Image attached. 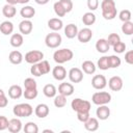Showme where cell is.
Here are the masks:
<instances>
[{
    "label": "cell",
    "mask_w": 133,
    "mask_h": 133,
    "mask_svg": "<svg viewBox=\"0 0 133 133\" xmlns=\"http://www.w3.org/2000/svg\"><path fill=\"white\" fill-rule=\"evenodd\" d=\"M89 111H85V112H77V118L79 122L84 123L89 118Z\"/></svg>",
    "instance_id": "ee69618b"
},
{
    "label": "cell",
    "mask_w": 133,
    "mask_h": 133,
    "mask_svg": "<svg viewBox=\"0 0 133 133\" xmlns=\"http://www.w3.org/2000/svg\"><path fill=\"white\" fill-rule=\"evenodd\" d=\"M33 29V24L30 20L28 19H24L23 21L20 22L19 24V30L21 32V34H24V35H28L31 33Z\"/></svg>",
    "instance_id": "7c38bea8"
},
{
    "label": "cell",
    "mask_w": 133,
    "mask_h": 133,
    "mask_svg": "<svg viewBox=\"0 0 133 133\" xmlns=\"http://www.w3.org/2000/svg\"><path fill=\"white\" fill-rule=\"evenodd\" d=\"M52 75H53V78L55 80L62 81L66 77V70L63 66H61L60 64H58V65L54 66V69L52 70Z\"/></svg>",
    "instance_id": "5bb4252c"
},
{
    "label": "cell",
    "mask_w": 133,
    "mask_h": 133,
    "mask_svg": "<svg viewBox=\"0 0 133 133\" xmlns=\"http://www.w3.org/2000/svg\"><path fill=\"white\" fill-rule=\"evenodd\" d=\"M25 133H37L38 132V127L35 123L33 122H28L25 124L24 128H23Z\"/></svg>",
    "instance_id": "e575fe53"
},
{
    "label": "cell",
    "mask_w": 133,
    "mask_h": 133,
    "mask_svg": "<svg viewBox=\"0 0 133 133\" xmlns=\"http://www.w3.org/2000/svg\"><path fill=\"white\" fill-rule=\"evenodd\" d=\"M53 8H54V12H55L56 16H58V17H64L65 14H66V11H65L64 8L62 7V5L59 3V1H57V2L54 3Z\"/></svg>",
    "instance_id": "74e56055"
},
{
    "label": "cell",
    "mask_w": 133,
    "mask_h": 133,
    "mask_svg": "<svg viewBox=\"0 0 133 133\" xmlns=\"http://www.w3.org/2000/svg\"><path fill=\"white\" fill-rule=\"evenodd\" d=\"M82 22L86 26H90L96 22V15L92 11H87L82 16Z\"/></svg>",
    "instance_id": "f1b7e54d"
},
{
    "label": "cell",
    "mask_w": 133,
    "mask_h": 133,
    "mask_svg": "<svg viewBox=\"0 0 133 133\" xmlns=\"http://www.w3.org/2000/svg\"><path fill=\"white\" fill-rule=\"evenodd\" d=\"M7 105H8V100H7L6 96L4 95V96L0 97V108H4Z\"/></svg>",
    "instance_id": "681fc988"
},
{
    "label": "cell",
    "mask_w": 133,
    "mask_h": 133,
    "mask_svg": "<svg viewBox=\"0 0 133 133\" xmlns=\"http://www.w3.org/2000/svg\"><path fill=\"white\" fill-rule=\"evenodd\" d=\"M8 126V119L6 116L4 115H0V131H3L5 129H7Z\"/></svg>",
    "instance_id": "7dc6e473"
},
{
    "label": "cell",
    "mask_w": 133,
    "mask_h": 133,
    "mask_svg": "<svg viewBox=\"0 0 133 133\" xmlns=\"http://www.w3.org/2000/svg\"><path fill=\"white\" fill-rule=\"evenodd\" d=\"M113 47V51L115 52V53H118V54H121V53H124L125 52V50H126V44L124 43V42H118V43H116L114 46H112Z\"/></svg>",
    "instance_id": "60d3db41"
},
{
    "label": "cell",
    "mask_w": 133,
    "mask_h": 133,
    "mask_svg": "<svg viewBox=\"0 0 133 133\" xmlns=\"http://www.w3.org/2000/svg\"><path fill=\"white\" fill-rule=\"evenodd\" d=\"M24 86L25 88H36L37 87V84H36V81L33 79V78H26L24 80Z\"/></svg>",
    "instance_id": "7bdbcfd3"
},
{
    "label": "cell",
    "mask_w": 133,
    "mask_h": 133,
    "mask_svg": "<svg viewBox=\"0 0 133 133\" xmlns=\"http://www.w3.org/2000/svg\"><path fill=\"white\" fill-rule=\"evenodd\" d=\"M74 90H75L74 85L72 83H69V82H62L58 86V92L60 95L65 96V97L72 96L74 94Z\"/></svg>",
    "instance_id": "4fadbf2b"
},
{
    "label": "cell",
    "mask_w": 133,
    "mask_h": 133,
    "mask_svg": "<svg viewBox=\"0 0 133 133\" xmlns=\"http://www.w3.org/2000/svg\"><path fill=\"white\" fill-rule=\"evenodd\" d=\"M97 66L100 69V70H103V71H106L109 69V65H108V56H102L98 62H97Z\"/></svg>",
    "instance_id": "8d00e7d4"
},
{
    "label": "cell",
    "mask_w": 133,
    "mask_h": 133,
    "mask_svg": "<svg viewBox=\"0 0 133 133\" xmlns=\"http://www.w3.org/2000/svg\"><path fill=\"white\" fill-rule=\"evenodd\" d=\"M30 73H31L33 76H35V77H41V76H43L42 73H41V70H39L37 63H33V64H32V66L30 68Z\"/></svg>",
    "instance_id": "f6af8a7d"
},
{
    "label": "cell",
    "mask_w": 133,
    "mask_h": 133,
    "mask_svg": "<svg viewBox=\"0 0 133 133\" xmlns=\"http://www.w3.org/2000/svg\"><path fill=\"white\" fill-rule=\"evenodd\" d=\"M7 129L10 133H19L22 130V122L19 118H11L8 121Z\"/></svg>",
    "instance_id": "e0dca14e"
},
{
    "label": "cell",
    "mask_w": 133,
    "mask_h": 133,
    "mask_svg": "<svg viewBox=\"0 0 133 133\" xmlns=\"http://www.w3.org/2000/svg\"><path fill=\"white\" fill-rule=\"evenodd\" d=\"M74 56V53L71 49H68V48H63V49H59V50H56L53 54V59L56 63L58 64H62L64 62H68L70 61Z\"/></svg>",
    "instance_id": "7a4b0ae2"
},
{
    "label": "cell",
    "mask_w": 133,
    "mask_h": 133,
    "mask_svg": "<svg viewBox=\"0 0 133 133\" xmlns=\"http://www.w3.org/2000/svg\"><path fill=\"white\" fill-rule=\"evenodd\" d=\"M2 14L5 18L7 19H10V18H14L17 14V9L15 7V5H11V4H5L2 8Z\"/></svg>",
    "instance_id": "484cf974"
},
{
    "label": "cell",
    "mask_w": 133,
    "mask_h": 133,
    "mask_svg": "<svg viewBox=\"0 0 133 133\" xmlns=\"http://www.w3.org/2000/svg\"><path fill=\"white\" fill-rule=\"evenodd\" d=\"M12 112L18 117H28L33 113V108L28 103H20L14 106Z\"/></svg>",
    "instance_id": "3957f363"
},
{
    "label": "cell",
    "mask_w": 133,
    "mask_h": 133,
    "mask_svg": "<svg viewBox=\"0 0 133 133\" xmlns=\"http://www.w3.org/2000/svg\"><path fill=\"white\" fill-rule=\"evenodd\" d=\"M7 4H11V5H16L18 4V0H5Z\"/></svg>",
    "instance_id": "816d5d0a"
},
{
    "label": "cell",
    "mask_w": 133,
    "mask_h": 133,
    "mask_svg": "<svg viewBox=\"0 0 133 133\" xmlns=\"http://www.w3.org/2000/svg\"><path fill=\"white\" fill-rule=\"evenodd\" d=\"M91 85L95 89H104L107 85V79L104 75H95L91 79Z\"/></svg>",
    "instance_id": "9c48e42d"
},
{
    "label": "cell",
    "mask_w": 133,
    "mask_h": 133,
    "mask_svg": "<svg viewBox=\"0 0 133 133\" xmlns=\"http://www.w3.org/2000/svg\"><path fill=\"white\" fill-rule=\"evenodd\" d=\"M83 124H84V128L89 132H95L99 129V121L96 117L89 116V118L86 122H84Z\"/></svg>",
    "instance_id": "d6986e66"
},
{
    "label": "cell",
    "mask_w": 133,
    "mask_h": 133,
    "mask_svg": "<svg viewBox=\"0 0 133 133\" xmlns=\"http://www.w3.org/2000/svg\"><path fill=\"white\" fill-rule=\"evenodd\" d=\"M43 132H44V133H46V132H50V133H53V131H52V130H50V129H46V130H44Z\"/></svg>",
    "instance_id": "db71d44e"
},
{
    "label": "cell",
    "mask_w": 133,
    "mask_h": 133,
    "mask_svg": "<svg viewBox=\"0 0 133 133\" xmlns=\"http://www.w3.org/2000/svg\"><path fill=\"white\" fill-rule=\"evenodd\" d=\"M43 92H44V95H45L47 98H54V97L56 96L57 90H56V87H55L53 84L49 83V84H46V85L44 86Z\"/></svg>",
    "instance_id": "f546056e"
},
{
    "label": "cell",
    "mask_w": 133,
    "mask_h": 133,
    "mask_svg": "<svg viewBox=\"0 0 133 133\" xmlns=\"http://www.w3.org/2000/svg\"><path fill=\"white\" fill-rule=\"evenodd\" d=\"M43 58H44V53L38 50H31L25 54V61L30 64L37 63L41 60H43Z\"/></svg>",
    "instance_id": "52a82bcc"
},
{
    "label": "cell",
    "mask_w": 133,
    "mask_h": 133,
    "mask_svg": "<svg viewBox=\"0 0 133 133\" xmlns=\"http://www.w3.org/2000/svg\"><path fill=\"white\" fill-rule=\"evenodd\" d=\"M125 61L128 64H133V51L132 50L125 53Z\"/></svg>",
    "instance_id": "c3c4849f"
},
{
    "label": "cell",
    "mask_w": 133,
    "mask_h": 133,
    "mask_svg": "<svg viewBox=\"0 0 133 133\" xmlns=\"http://www.w3.org/2000/svg\"><path fill=\"white\" fill-rule=\"evenodd\" d=\"M38 91L37 88H25V90L23 91V96L25 99L27 100H33L37 97Z\"/></svg>",
    "instance_id": "1f68e13d"
},
{
    "label": "cell",
    "mask_w": 133,
    "mask_h": 133,
    "mask_svg": "<svg viewBox=\"0 0 133 133\" xmlns=\"http://www.w3.org/2000/svg\"><path fill=\"white\" fill-rule=\"evenodd\" d=\"M122 63V60L118 56L116 55H110L108 56V65H109V69H116L121 65Z\"/></svg>",
    "instance_id": "4dcf8cb0"
},
{
    "label": "cell",
    "mask_w": 133,
    "mask_h": 133,
    "mask_svg": "<svg viewBox=\"0 0 133 133\" xmlns=\"http://www.w3.org/2000/svg\"><path fill=\"white\" fill-rule=\"evenodd\" d=\"M87 7L90 11L96 10L99 7V0H87Z\"/></svg>",
    "instance_id": "bcb514c9"
},
{
    "label": "cell",
    "mask_w": 133,
    "mask_h": 133,
    "mask_svg": "<svg viewBox=\"0 0 133 133\" xmlns=\"http://www.w3.org/2000/svg\"><path fill=\"white\" fill-rule=\"evenodd\" d=\"M9 43L12 47L15 48H19L23 45L24 43V38H23V35L21 33H14L11 36H10V39H9Z\"/></svg>",
    "instance_id": "83f0119b"
},
{
    "label": "cell",
    "mask_w": 133,
    "mask_h": 133,
    "mask_svg": "<svg viewBox=\"0 0 133 133\" xmlns=\"http://www.w3.org/2000/svg\"><path fill=\"white\" fill-rule=\"evenodd\" d=\"M91 101L96 105H107L111 101V95L107 91H97L92 95Z\"/></svg>",
    "instance_id": "8992f818"
},
{
    "label": "cell",
    "mask_w": 133,
    "mask_h": 133,
    "mask_svg": "<svg viewBox=\"0 0 133 133\" xmlns=\"http://www.w3.org/2000/svg\"><path fill=\"white\" fill-rule=\"evenodd\" d=\"M23 59H24V57H23L22 53L20 51H18V50L11 51L9 53V55H8V60L12 64H20L23 61Z\"/></svg>",
    "instance_id": "ffe728a7"
},
{
    "label": "cell",
    "mask_w": 133,
    "mask_h": 133,
    "mask_svg": "<svg viewBox=\"0 0 133 133\" xmlns=\"http://www.w3.org/2000/svg\"><path fill=\"white\" fill-rule=\"evenodd\" d=\"M69 79L72 83H79L83 80V72L79 68H72L69 71Z\"/></svg>",
    "instance_id": "30bf717a"
},
{
    "label": "cell",
    "mask_w": 133,
    "mask_h": 133,
    "mask_svg": "<svg viewBox=\"0 0 133 133\" xmlns=\"http://www.w3.org/2000/svg\"><path fill=\"white\" fill-rule=\"evenodd\" d=\"M20 15H21V17H23L24 19H28V20H29V19H31V18L34 17V15H35V9H34L32 6H30V5H25L24 7L21 8Z\"/></svg>",
    "instance_id": "cb8c5ba5"
},
{
    "label": "cell",
    "mask_w": 133,
    "mask_h": 133,
    "mask_svg": "<svg viewBox=\"0 0 133 133\" xmlns=\"http://www.w3.org/2000/svg\"><path fill=\"white\" fill-rule=\"evenodd\" d=\"M71 107L74 111L76 112H85V111H89L91 108L90 102L80 99V98H76L72 101L71 103Z\"/></svg>",
    "instance_id": "5b68a950"
},
{
    "label": "cell",
    "mask_w": 133,
    "mask_h": 133,
    "mask_svg": "<svg viewBox=\"0 0 133 133\" xmlns=\"http://www.w3.org/2000/svg\"><path fill=\"white\" fill-rule=\"evenodd\" d=\"M131 11L129 9H123L121 10V12L118 14V18L122 22H127V21H131Z\"/></svg>",
    "instance_id": "f35d334b"
},
{
    "label": "cell",
    "mask_w": 133,
    "mask_h": 133,
    "mask_svg": "<svg viewBox=\"0 0 133 133\" xmlns=\"http://www.w3.org/2000/svg\"><path fill=\"white\" fill-rule=\"evenodd\" d=\"M37 4H39V5H45V4H47L50 0H34Z\"/></svg>",
    "instance_id": "f907efd6"
},
{
    "label": "cell",
    "mask_w": 133,
    "mask_h": 133,
    "mask_svg": "<svg viewBox=\"0 0 133 133\" xmlns=\"http://www.w3.org/2000/svg\"><path fill=\"white\" fill-rule=\"evenodd\" d=\"M49 112H50L49 106H48L47 104H44V103L38 104V105L35 107V109H34L35 115H36L37 117H39V118H45L46 116H48Z\"/></svg>",
    "instance_id": "9a60e30c"
},
{
    "label": "cell",
    "mask_w": 133,
    "mask_h": 133,
    "mask_svg": "<svg viewBox=\"0 0 133 133\" xmlns=\"http://www.w3.org/2000/svg\"><path fill=\"white\" fill-rule=\"evenodd\" d=\"M119 41H121V37H119V35L117 33H110L108 35V38H107V42H108L109 46H114Z\"/></svg>",
    "instance_id": "ab89813d"
},
{
    "label": "cell",
    "mask_w": 133,
    "mask_h": 133,
    "mask_svg": "<svg viewBox=\"0 0 133 133\" xmlns=\"http://www.w3.org/2000/svg\"><path fill=\"white\" fill-rule=\"evenodd\" d=\"M14 31V24L10 21H3L0 24V32L4 35H9Z\"/></svg>",
    "instance_id": "d4e9b609"
},
{
    "label": "cell",
    "mask_w": 133,
    "mask_h": 133,
    "mask_svg": "<svg viewBox=\"0 0 133 133\" xmlns=\"http://www.w3.org/2000/svg\"><path fill=\"white\" fill-rule=\"evenodd\" d=\"M30 0H18V4H26L28 3Z\"/></svg>",
    "instance_id": "f5cc1de1"
},
{
    "label": "cell",
    "mask_w": 133,
    "mask_h": 133,
    "mask_svg": "<svg viewBox=\"0 0 133 133\" xmlns=\"http://www.w3.org/2000/svg\"><path fill=\"white\" fill-rule=\"evenodd\" d=\"M96 49H97L98 52L105 54V53H107L109 51L110 46H109L107 39H105V38H99L97 41V43H96Z\"/></svg>",
    "instance_id": "7402d4cb"
},
{
    "label": "cell",
    "mask_w": 133,
    "mask_h": 133,
    "mask_svg": "<svg viewBox=\"0 0 133 133\" xmlns=\"http://www.w3.org/2000/svg\"><path fill=\"white\" fill-rule=\"evenodd\" d=\"M8 96H9L10 99H14V100L20 99V98L23 96L22 87H21L20 85H17V84L11 85V86L8 88Z\"/></svg>",
    "instance_id": "ac0fdd59"
},
{
    "label": "cell",
    "mask_w": 133,
    "mask_h": 133,
    "mask_svg": "<svg viewBox=\"0 0 133 133\" xmlns=\"http://www.w3.org/2000/svg\"><path fill=\"white\" fill-rule=\"evenodd\" d=\"M123 79L119 76H112L108 80V86L113 91H118L123 88Z\"/></svg>",
    "instance_id": "8fae6325"
},
{
    "label": "cell",
    "mask_w": 133,
    "mask_h": 133,
    "mask_svg": "<svg viewBox=\"0 0 133 133\" xmlns=\"http://www.w3.org/2000/svg\"><path fill=\"white\" fill-rule=\"evenodd\" d=\"M61 42H62V37L56 31H53L51 33H48L46 35V37H45V44H46V46L48 48H51V49L58 48L61 45Z\"/></svg>",
    "instance_id": "277c9868"
},
{
    "label": "cell",
    "mask_w": 133,
    "mask_h": 133,
    "mask_svg": "<svg viewBox=\"0 0 133 133\" xmlns=\"http://www.w3.org/2000/svg\"><path fill=\"white\" fill-rule=\"evenodd\" d=\"M97 117L101 121H105L110 116V109L106 105H99V107L96 110Z\"/></svg>",
    "instance_id": "2e32d148"
},
{
    "label": "cell",
    "mask_w": 133,
    "mask_h": 133,
    "mask_svg": "<svg viewBox=\"0 0 133 133\" xmlns=\"http://www.w3.org/2000/svg\"><path fill=\"white\" fill-rule=\"evenodd\" d=\"M66 105V97L63 95H58L54 97V106L57 108H62Z\"/></svg>",
    "instance_id": "d6a6232c"
},
{
    "label": "cell",
    "mask_w": 133,
    "mask_h": 133,
    "mask_svg": "<svg viewBox=\"0 0 133 133\" xmlns=\"http://www.w3.org/2000/svg\"><path fill=\"white\" fill-rule=\"evenodd\" d=\"M82 72H84L85 74H88V75H91L96 72L97 70V66L96 64L91 61V60H85L82 62Z\"/></svg>",
    "instance_id": "4316f807"
},
{
    "label": "cell",
    "mask_w": 133,
    "mask_h": 133,
    "mask_svg": "<svg viewBox=\"0 0 133 133\" xmlns=\"http://www.w3.org/2000/svg\"><path fill=\"white\" fill-rule=\"evenodd\" d=\"M91 37H92V31H91L90 28L85 27V28H82L81 30H78L77 38L80 43L86 44L91 39Z\"/></svg>",
    "instance_id": "ba28073f"
},
{
    "label": "cell",
    "mask_w": 133,
    "mask_h": 133,
    "mask_svg": "<svg viewBox=\"0 0 133 133\" xmlns=\"http://www.w3.org/2000/svg\"><path fill=\"white\" fill-rule=\"evenodd\" d=\"M102 16L105 20H113L116 17L117 10L114 0H103L101 2Z\"/></svg>",
    "instance_id": "6da1fadb"
},
{
    "label": "cell",
    "mask_w": 133,
    "mask_h": 133,
    "mask_svg": "<svg viewBox=\"0 0 133 133\" xmlns=\"http://www.w3.org/2000/svg\"><path fill=\"white\" fill-rule=\"evenodd\" d=\"M59 3L62 5V7L66 11V14L72 11V9H73V2H72V0H59Z\"/></svg>",
    "instance_id": "b9f144b4"
},
{
    "label": "cell",
    "mask_w": 133,
    "mask_h": 133,
    "mask_svg": "<svg viewBox=\"0 0 133 133\" xmlns=\"http://www.w3.org/2000/svg\"><path fill=\"white\" fill-rule=\"evenodd\" d=\"M122 32L126 35H132L133 34V23L131 21L123 22L122 25Z\"/></svg>",
    "instance_id": "836d02e7"
},
{
    "label": "cell",
    "mask_w": 133,
    "mask_h": 133,
    "mask_svg": "<svg viewBox=\"0 0 133 133\" xmlns=\"http://www.w3.org/2000/svg\"><path fill=\"white\" fill-rule=\"evenodd\" d=\"M48 27L52 31H59L63 27V23L59 18H51L48 21Z\"/></svg>",
    "instance_id": "44dd1931"
},
{
    "label": "cell",
    "mask_w": 133,
    "mask_h": 133,
    "mask_svg": "<svg viewBox=\"0 0 133 133\" xmlns=\"http://www.w3.org/2000/svg\"><path fill=\"white\" fill-rule=\"evenodd\" d=\"M5 94H4V91H3V89H1L0 88V97H2V96H4Z\"/></svg>",
    "instance_id": "11a10c76"
},
{
    "label": "cell",
    "mask_w": 133,
    "mask_h": 133,
    "mask_svg": "<svg viewBox=\"0 0 133 133\" xmlns=\"http://www.w3.org/2000/svg\"><path fill=\"white\" fill-rule=\"evenodd\" d=\"M77 33H78V27L75 25V24H68L65 27H64V35L68 37V38H74L77 36Z\"/></svg>",
    "instance_id": "603a6c76"
},
{
    "label": "cell",
    "mask_w": 133,
    "mask_h": 133,
    "mask_svg": "<svg viewBox=\"0 0 133 133\" xmlns=\"http://www.w3.org/2000/svg\"><path fill=\"white\" fill-rule=\"evenodd\" d=\"M38 68L41 70L42 75H46L48 73H50V63L47 60H41L39 62H37Z\"/></svg>",
    "instance_id": "d590c367"
}]
</instances>
